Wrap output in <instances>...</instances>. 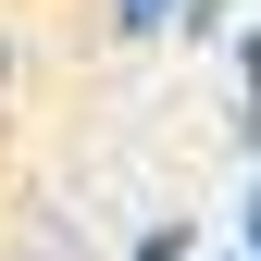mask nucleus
Segmentation results:
<instances>
[{
  "mask_svg": "<svg viewBox=\"0 0 261 261\" xmlns=\"http://www.w3.org/2000/svg\"><path fill=\"white\" fill-rule=\"evenodd\" d=\"M249 249H261V199H249Z\"/></svg>",
  "mask_w": 261,
  "mask_h": 261,
  "instance_id": "3",
  "label": "nucleus"
},
{
  "mask_svg": "<svg viewBox=\"0 0 261 261\" xmlns=\"http://www.w3.org/2000/svg\"><path fill=\"white\" fill-rule=\"evenodd\" d=\"M162 13H174V0H124V25H162Z\"/></svg>",
  "mask_w": 261,
  "mask_h": 261,
  "instance_id": "1",
  "label": "nucleus"
},
{
  "mask_svg": "<svg viewBox=\"0 0 261 261\" xmlns=\"http://www.w3.org/2000/svg\"><path fill=\"white\" fill-rule=\"evenodd\" d=\"M237 50H249V112H261V38H237Z\"/></svg>",
  "mask_w": 261,
  "mask_h": 261,
  "instance_id": "2",
  "label": "nucleus"
}]
</instances>
